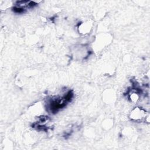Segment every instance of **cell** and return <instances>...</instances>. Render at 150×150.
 <instances>
[{"label": "cell", "mask_w": 150, "mask_h": 150, "mask_svg": "<svg viewBox=\"0 0 150 150\" xmlns=\"http://www.w3.org/2000/svg\"><path fill=\"white\" fill-rule=\"evenodd\" d=\"M93 26V21L91 19H88L81 22L78 25V32L81 36H87L89 35L92 31Z\"/></svg>", "instance_id": "7a4b0ae2"}, {"label": "cell", "mask_w": 150, "mask_h": 150, "mask_svg": "<svg viewBox=\"0 0 150 150\" xmlns=\"http://www.w3.org/2000/svg\"><path fill=\"white\" fill-rule=\"evenodd\" d=\"M146 110L141 107L137 106L134 107L129 114V118L132 121L137 122L145 121V118L148 115Z\"/></svg>", "instance_id": "6da1fadb"}, {"label": "cell", "mask_w": 150, "mask_h": 150, "mask_svg": "<svg viewBox=\"0 0 150 150\" xmlns=\"http://www.w3.org/2000/svg\"><path fill=\"white\" fill-rule=\"evenodd\" d=\"M128 97L132 103L137 104L140 100L141 92L137 88H131L128 92Z\"/></svg>", "instance_id": "3957f363"}]
</instances>
